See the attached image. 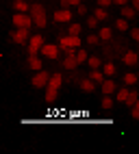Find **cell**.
Here are the masks:
<instances>
[{
    "instance_id": "1",
    "label": "cell",
    "mask_w": 139,
    "mask_h": 154,
    "mask_svg": "<svg viewBox=\"0 0 139 154\" xmlns=\"http://www.w3.org/2000/svg\"><path fill=\"white\" fill-rule=\"evenodd\" d=\"M28 11H31V20H33V24H37L39 28H44L48 24V17H46V9L42 5H33V7H28Z\"/></svg>"
},
{
    "instance_id": "2",
    "label": "cell",
    "mask_w": 139,
    "mask_h": 154,
    "mask_svg": "<svg viewBox=\"0 0 139 154\" xmlns=\"http://www.w3.org/2000/svg\"><path fill=\"white\" fill-rule=\"evenodd\" d=\"M13 24H15L17 28H31L33 20H31V15H26V13H17V11H15V15H13Z\"/></svg>"
},
{
    "instance_id": "3",
    "label": "cell",
    "mask_w": 139,
    "mask_h": 154,
    "mask_svg": "<svg viewBox=\"0 0 139 154\" xmlns=\"http://www.w3.org/2000/svg\"><path fill=\"white\" fill-rule=\"evenodd\" d=\"M78 46H81V37H76V35L61 37V44H59V48H61V50H67V48H78Z\"/></svg>"
},
{
    "instance_id": "4",
    "label": "cell",
    "mask_w": 139,
    "mask_h": 154,
    "mask_svg": "<svg viewBox=\"0 0 139 154\" xmlns=\"http://www.w3.org/2000/svg\"><path fill=\"white\" fill-rule=\"evenodd\" d=\"M48 78H50V74H48V72L37 69V74L33 76V87H46V85H48Z\"/></svg>"
},
{
    "instance_id": "5",
    "label": "cell",
    "mask_w": 139,
    "mask_h": 154,
    "mask_svg": "<svg viewBox=\"0 0 139 154\" xmlns=\"http://www.w3.org/2000/svg\"><path fill=\"white\" fill-rule=\"evenodd\" d=\"M42 44H44V37L42 35L31 37V39H28V54H37V50L42 48Z\"/></svg>"
},
{
    "instance_id": "6",
    "label": "cell",
    "mask_w": 139,
    "mask_h": 154,
    "mask_svg": "<svg viewBox=\"0 0 139 154\" xmlns=\"http://www.w3.org/2000/svg\"><path fill=\"white\" fill-rule=\"evenodd\" d=\"M42 54H46L48 59H57L59 57V46H52V44H42Z\"/></svg>"
},
{
    "instance_id": "7",
    "label": "cell",
    "mask_w": 139,
    "mask_h": 154,
    "mask_svg": "<svg viewBox=\"0 0 139 154\" xmlns=\"http://www.w3.org/2000/svg\"><path fill=\"white\" fill-rule=\"evenodd\" d=\"M11 37H13V42H15V44H20V46L26 44V42H28V28H17Z\"/></svg>"
},
{
    "instance_id": "8",
    "label": "cell",
    "mask_w": 139,
    "mask_h": 154,
    "mask_svg": "<svg viewBox=\"0 0 139 154\" xmlns=\"http://www.w3.org/2000/svg\"><path fill=\"white\" fill-rule=\"evenodd\" d=\"M122 61H124V63L126 65H137V52H135V50H128V52L126 54H122Z\"/></svg>"
},
{
    "instance_id": "9",
    "label": "cell",
    "mask_w": 139,
    "mask_h": 154,
    "mask_svg": "<svg viewBox=\"0 0 139 154\" xmlns=\"http://www.w3.org/2000/svg\"><path fill=\"white\" fill-rule=\"evenodd\" d=\"M54 20L57 22H70V20H72V13H70L67 9H61V11L54 13Z\"/></svg>"
},
{
    "instance_id": "10",
    "label": "cell",
    "mask_w": 139,
    "mask_h": 154,
    "mask_svg": "<svg viewBox=\"0 0 139 154\" xmlns=\"http://www.w3.org/2000/svg\"><path fill=\"white\" fill-rule=\"evenodd\" d=\"M63 67H65V69H76V67H78L76 59H74V52H70V54L65 57V61H63Z\"/></svg>"
},
{
    "instance_id": "11",
    "label": "cell",
    "mask_w": 139,
    "mask_h": 154,
    "mask_svg": "<svg viewBox=\"0 0 139 154\" xmlns=\"http://www.w3.org/2000/svg\"><path fill=\"white\" fill-rule=\"evenodd\" d=\"M61 83H63V76H61V74H54V76L48 78V85H46V87H54V89H59V87H61Z\"/></svg>"
},
{
    "instance_id": "12",
    "label": "cell",
    "mask_w": 139,
    "mask_h": 154,
    "mask_svg": "<svg viewBox=\"0 0 139 154\" xmlns=\"http://www.w3.org/2000/svg\"><path fill=\"white\" fill-rule=\"evenodd\" d=\"M28 67H31V69H42V61H39L37 59V54H28Z\"/></svg>"
},
{
    "instance_id": "13",
    "label": "cell",
    "mask_w": 139,
    "mask_h": 154,
    "mask_svg": "<svg viewBox=\"0 0 139 154\" xmlns=\"http://www.w3.org/2000/svg\"><path fill=\"white\" fill-rule=\"evenodd\" d=\"M102 94L104 96H109V94H113V91H115V83H113V80H102Z\"/></svg>"
},
{
    "instance_id": "14",
    "label": "cell",
    "mask_w": 139,
    "mask_h": 154,
    "mask_svg": "<svg viewBox=\"0 0 139 154\" xmlns=\"http://www.w3.org/2000/svg\"><path fill=\"white\" fill-rule=\"evenodd\" d=\"M57 94H59V89H54V87H46V102H48V104H52V102L57 100Z\"/></svg>"
},
{
    "instance_id": "15",
    "label": "cell",
    "mask_w": 139,
    "mask_h": 154,
    "mask_svg": "<svg viewBox=\"0 0 139 154\" xmlns=\"http://www.w3.org/2000/svg\"><path fill=\"white\" fill-rule=\"evenodd\" d=\"M81 89L85 91V94H91V91L96 89V85H94V80H89V78H85V80H81Z\"/></svg>"
},
{
    "instance_id": "16",
    "label": "cell",
    "mask_w": 139,
    "mask_h": 154,
    "mask_svg": "<svg viewBox=\"0 0 139 154\" xmlns=\"http://www.w3.org/2000/svg\"><path fill=\"white\" fill-rule=\"evenodd\" d=\"M137 100H139V96H137V91H128V96H126V106H135L137 104Z\"/></svg>"
},
{
    "instance_id": "17",
    "label": "cell",
    "mask_w": 139,
    "mask_h": 154,
    "mask_svg": "<svg viewBox=\"0 0 139 154\" xmlns=\"http://www.w3.org/2000/svg\"><path fill=\"white\" fill-rule=\"evenodd\" d=\"M135 13H137V11H135L133 7H126V5H122V15H124V17H128V20H131V17H135Z\"/></svg>"
},
{
    "instance_id": "18",
    "label": "cell",
    "mask_w": 139,
    "mask_h": 154,
    "mask_svg": "<svg viewBox=\"0 0 139 154\" xmlns=\"http://www.w3.org/2000/svg\"><path fill=\"white\" fill-rule=\"evenodd\" d=\"M13 7H15V11H17V13H26V11H28V5L24 2V0H17Z\"/></svg>"
},
{
    "instance_id": "19",
    "label": "cell",
    "mask_w": 139,
    "mask_h": 154,
    "mask_svg": "<svg viewBox=\"0 0 139 154\" xmlns=\"http://www.w3.org/2000/svg\"><path fill=\"white\" fill-rule=\"evenodd\" d=\"M87 63H89L91 69H98V67H100V59H98V57H87Z\"/></svg>"
},
{
    "instance_id": "20",
    "label": "cell",
    "mask_w": 139,
    "mask_h": 154,
    "mask_svg": "<svg viewBox=\"0 0 139 154\" xmlns=\"http://www.w3.org/2000/svg\"><path fill=\"white\" fill-rule=\"evenodd\" d=\"M98 39H104V42H109V39H111V28H102L100 33H98Z\"/></svg>"
},
{
    "instance_id": "21",
    "label": "cell",
    "mask_w": 139,
    "mask_h": 154,
    "mask_svg": "<svg viewBox=\"0 0 139 154\" xmlns=\"http://www.w3.org/2000/svg\"><path fill=\"white\" fill-rule=\"evenodd\" d=\"M74 59H76V63H85V61H87V52H85V50H78V52H74Z\"/></svg>"
},
{
    "instance_id": "22",
    "label": "cell",
    "mask_w": 139,
    "mask_h": 154,
    "mask_svg": "<svg viewBox=\"0 0 139 154\" xmlns=\"http://www.w3.org/2000/svg\"><path fill=\"white\" fill-rule=\"evenodd\" d=\"M135 83H137V74H133V72H131V74L124 76V85H135Z\"/></svg>"
},
{
    "instance_id": "23",
    "label": "cell",
    "mask_w": 139,
    "mask_h": 154,
    "mask_svg": "<svg viewBox=\"0 0 139 154\" xmlns=\"http://www.w3.org/2000/svg\"><path fill=\"white\" fill-rule=\"evenodd\" d=\"M91 80H94V83H102V80H104V76H102V72H98V69H94V72H91Z\"/></svg>"
},
{
    "instance_id": "24",
    "label": "cell",
    "mask_w": 139,
    "mask_h": 154,
    "mask_svg": "<svg viewBox=\"0 0 139 154\" xmlns=\"http://www.w3.org/2000/svg\"><path fill=\"white\" fill-rule=\"evenodd\" d=\"M94 17H96V20H107V11H104V7H100V9H98Z\"/></svg>"
},
{
    "instance_id": "25",
    "label": "cell",
    "mask_w": 139,
    "mask_h": 154,
    "mask_svg": "<svg viewBox=\"0 0 139 154\" xmlns=\"http://www.w3.org/2000/svg\"><path fill=\"white\" fill-rule=\"evenodd\" d=\"M126 96H128V89H120V91H117V102H124Z\"/></svg>"
},
{
    "instance_id": "26",
    "label": "cell",
    "mask_w": 139,
    "mask_h": 154,
    "mask_svg": "<svg viewBox=\"0 0 139 154\" xmlns=\"http://www.w3.org/2000/svg\"><path fill=\"white\" fill-rule=\"evenodd\" d=\"M102 106H104V109H113V100L109 98V96H104V98H102Z\"/></svg>"
},
{
    "instance_id": "27",
    "label": "cell",
    "mask_w": 139,
    "mask_h": 154,
    "mask_svg": "<svg viewBox=\"0 0 139 154\" xmlns=\"http://www.w3.org/2000/svg\"><path fill=\"white\" fill-rule=\"evenodd\" d=\"M81 33V24H70V35H78Z\"/></svg>"
},
{
    "instance_id": "28",
    "label": "cell",
    "mask_w": 139,
    "mask_h": 154,
    "mask_svg": "<svg viewBox=\"0 0 139 154\" xmlns=\"http://www.w3.org/2000/svg\"><path fill=\"white\" fill-rule=\"evenodd\" d=\"M115 26L120 28V30H126V28H128V24H126V20H124V17H122V20H117V22H115Z\"/></svg>"
},
{
    "instance_id": "29",
    "label": "cell",
    "mask_w": 139,
    "mask_h": 154,
    "mask_svg": "<svg viewBox=\"0 0 139 154\" xmlns=\"http://www.w3.org/2000/svg\"><path fill=\"white\" fill-rule=\"evenodd\" d=\"M81 0H61V5H63V9H67V7H72V5H78Z\"/></svg>"
},
{
    "instance_id": "30",
    "label": "cell",
    "mask_w": 139,
    "mask_h": 154,
    "mask_svg": "<svg viewBox=\"0 0 139 154\" xmlns=\"http://www.w3.org/2000/svg\"><path fill=\"white\" fill-rule=\"evenodd\" d=\"M87 26H89V28H96V26H98V20H96V17H87Z\"/></svg>"
},
{
    "instance_id": "31",
    "label": "cell",
    "mask_w": 139,
    "mask_h": 154,
    "mask_svg": "<svg viewBox=\"0 0 139 154\" xmlns=\"http://www.w3.org/2000/svg\"><path fill=\"white\" fill-rule=\"evenodd\" d=\"M87 42L91 44V46H96L98 42H100V39H98V35H89V37H87Z\"/></svg>"
},
{
    "instance_id": "32",
    "label": "cell",
    "mask_w": 139,
    "mask_h": 154,
    "mask_svg": "<svg viewBox=\"0 0 139 154\" xmlns=\"http://www.w3.org/2000/svg\"><path fill=\"white\" fill-rule=\"evenodd\" d=\"M131 115H133V119H139V109H137V104L131 106Z\"/></svg>"
},
{
    "instance_id": "33",
    "label": "cell",
    "mask_w": 139,
    "mask_h": 154,
    "mask_svg": "<svg viewBox=\"0 0 139 154\" xmlns=\"http://www.w3.org/2000/svg\"><path fill=\"white\" fill-rule=\"evenodd\" d=\"M104 72H107V74H109V76H111V74H113V72H115V67H113V63H107V65H104Z\"/></svg>"
},
{
    "instance_id": "34",
    "label": "cell",
    "mask_w": 139,
    "mask_h": 154,
    "mask_svg": "<svg viewBox=\"0 0 139 154\" xmlns=\"http://www.w3.org/2000/svg\"><path fill=\"white\" fill-rule=\"evenodd\" d=\"M131 37L137 42V39H139V28H133V30H131Z\"/></svg>"
},
{
    "instance_id": "35",
    "label": "cell",
    "mask_w": 139,
    "mask_h": 154,
    "mask_svg": "<svg viewBox=\"0 0 139 154\" xmlns=\"http://www.w3.org/2000/svg\"><path fill=\"white\" fill-rule=\"evenodd\" d=\"M78 13H81V15H85V13H87V7H85V5H81V2H78Z\"/></svg>"
},
{
    "instance_id": "36",
    "label": "cell",
    "mask_w": 139,
    "mask_h": 154,
    "mask_svg": "<svg viewBox=\"0 0 139 154\" xmlns=\"http://www.w3.org/2000/svg\"><path fill=\"white\" fill-rule=\"evenodd\" d=\"M111 5V0H98V7H109Z\"/></svg>"
},
{
    "instance_id": "37",
    "label": "cell",
    "mask_w": 139,
    "mask_h": 154,
    "mask_svg": "<svg viewBox=\"0 0 139 154\" xmlns=\"http://www.w3.org/2000/svg\"><path fill=\"white\" fill-rule=\"evenodd\" d=\"M131 2H133V9L137 11V9H139V0H131Z\"/></svg>"
},
{
    "instance_id": "38",
    "label": "cell",
    "mask_w": 139,
    "mask_h": 154,
    "mask_svg": "<svg viewBox=\"0 0 139 154\" xmlns=\"http://www.w3.org/2000/svg\"><path fill=\"white\" fill-rule=\"evenodd\" d=\"M111 2H115V5H126L128 0H111Z\"/></svg>"
}]
</instances>
